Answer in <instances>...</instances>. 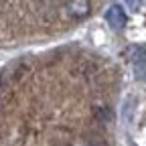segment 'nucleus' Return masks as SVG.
<instances>
[{"instance_id":"nucleus-1","label":"nucleus","mask_w":146,"mask_h":146,"mask_svg":"<svg viewBox=\"0 0 146 146\" xmlns=\"http://www.w3.org/2000/svg\"><path fill=\"white\" fill-rule=\"evenodd\" d=\"M106 23L112 27L114 31H122L128 23V16L124 12V8L120 4H112L108 10H106Z\"/></svg>"},{"instance_id":"nucleus-3","label":"nucleus","mask_w":146,"mask_h":146,"mask_svg":"<svg viewBox=\"0 0 146 146\" xmlns=\"http://www.w3.org/2000/svg\"><path fill=\"white\" fill-rule=\"evenodd\" d=\"M126 4H128V8H130V10H140L142 8V0H126Z\"/></svg>"},{"instance_id":"nucleus-2","label":"nucleus","mask_w":146,"mask_h":146,"mask_svg":"<svg viewBox=\"0 0 146 146\" xmlns=\"http://www.w3.org/2000/svg\"><path fill=\"white\" fill-rule=\"evenodd\" d=\"M65 10L71 18H85L89 16L91 12V4H89V0H67L65 2Z\"/></svg>"}]
</instances>
